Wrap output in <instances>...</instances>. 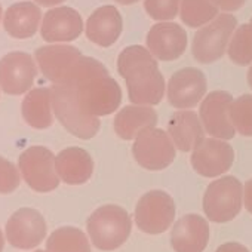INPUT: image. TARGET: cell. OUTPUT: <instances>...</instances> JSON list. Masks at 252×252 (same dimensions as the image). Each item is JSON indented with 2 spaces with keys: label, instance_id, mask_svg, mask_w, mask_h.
Listing matches in <instances>:
<instances>
[{
  "label": "cell",
  "instance_id": "33",
  "mask_svg": "<svg viewBox=\"0 0 252 252\" xmlns=\"http://www.w3.org/2000/svg\"><path fill=\"white\" fill-rule=\"evenodd\" d=\"M34 2H37L40 6H46V8H49V6L60 5V3L65 2V0H34Z\"/></svg>",
  "mask_w": 252,
  "mask_h": 252
},
{
  "label": "cell",
  "instance_id": "15",
  "mask_svg": "<svg viewBox=\"0 0 252 252\" xmlns=\"http://www.w3.org/2000/svg\"><path fill=\"white\" fill-rule=\"evenodd\" d=\"M82 52L68 45L43 46L36 51V61L43 76L52 83H63L73 71Z\"/></svg>",
  "mask_w": 252,
  "mask_h": 252
},
{
  "label": "cell",
  "instance_id": "36",
  "mask_svg": "<svg viewBox=\"0 0 252 252\" xmlns=\"http://www.w3.org/2000/svg\"><path fill=\"white\" fill-rule=\"evenodd\" d=\"M3 246H5V239H3V234L0 231V252L3 251Z\"/></svg>",
  "mask_w": 252,
  "mask_h": 252
},
{
  "label": "cell",
  "instance_id": "17",
  "mask_svg": "<svg viewBox=\"0 0 252 252\" xmlns=\"http://www.w3.org/2000/svg\"><path fill=\"white\" fill-rule=\"evenodd\" d=\"M209 240V224L197 214L180 218L171 231V245L175 252H203Z\"/></svg>",
  "mask_w": 252,
  "mask_h": 252
},
{
  "label": "cell",
  "instance_id": "22",
  "mask_svg": "<svg viewBox=\"0 0 252 252\" xmlns=\"http://www.w3.org/2000/svg\"><path fill=\"white\" fill-rule=\"evenodd\" d=\"M158 123V114L153 108L146 105H126L114 119V131L122 140H132L147 129L153 128Z\"/></svg>",
  "mask_w": 252,
  "mask_h": 252
},
{
  "label": "cell",
  "instance_id": "5",
  "mask_svg": "<svg viewBox=\"0 0 252 252\" xmlns=\"http://www.w3.org/2000/svg\"><path fill=\"white\" fill-rule=\"evenodd\" d=\"M237 21L230 14H221L208 26L202 27L193 37L191 54L202 64L218 61L227 49Z\"/></svg>",
  "mask_w": 252,
  "mask_h": 252
},
{
  "label": "cell",
  "instance_id": "16",
  "mask_svg": "<svg viewBox=\"0 0 252 252\" xmlns=\"http://www.w3.org/2000/svg\"><path fill=\"white\" fill-rule=\"evenodd\" d=\"M83 32V21L80 14L68 6H60L45 14L40 27L43 40L49 43L76 40Z\"/></svg>",
  "mask_w": 252,
  "mask_h": 252
},
{
  "label": "cell",
  "instance_id": "35",
  "mask_svg": "<svg viewBox=\"0 0 252 252\" xmlns=\"http://www.w3.org/2000/svg\"><path fill=\"white\" fill-rule=\"evenodd\" d=\"M248 83H249V86H251V89H252V65H251V68H249V71H248Z\"/></svg>",
  "mask_w": 252,
  "mask_h": 252
},
{
  "label": "cell",
  "instance_id": "13",
  "mask_svg": "<svg viewBox=\"0 0 252 252\" xmlns=\"http://www.w3.org/2000/svg\"><path fill=\"white\" fill-rule=\"evenodd\" d=\"M205 94L206 77L199 68H181L168 82V101L175 108H193Z\"/></svg>",
  "mask_w": 252,
  "mask_h": 252
},
{
  "label": "cell",
  "instance_id": "27",
  "mask_svg": "<svg viewBox=\"0 0 252 252\" xmlns=\"http://www.w3.org/2000/svg\"><path fill=\"white\" fill-rule=\"evenodd\" d=\"M230 117L239 134L252 137V95L245 94L237 99H233Z\"/></svg>",
  "mask_w": 252,
  "mask_h": 252
},
{
  "label": "cell",
  "instance_id": "21",
  "mask_svg": "<svg viewBox=\"0 0 252 252\" xmlns=\"http://www.w3.org/2000/svg\"><path fill=\"white\" fill-rule=\"evenodd\" d=\"M42 20L39 6L32 2H20L8 8L3 17L6 33L15 39H30L36 34Z\"/></svg>",
  "mask_w": 252,
  "mask_h": 252
},
{
  "label": "cell",
  "instance_id": "12",
  "mask_svg": "<svg viewBox=\"0 0 252 252\" xmlns=\"http://www.w3.org/2000/svg\"><path fill=\"white\" fill-rule=\"evenodd\" d=\"M234 160V152L230 144L217 138H205L191 153L193 169L206 178H215L225 174Z\"/></svg>",
  "mask_w": 252,
  "mask_h": 252
},
{
  "label": "cell",
  "instance_id": "37",
  "mask_svg": "<svg viewBox=\"0 0 252 252\" xmlns=\"http://www.w3.org/2000/svg\"><path fill=\"white\" fill-rule=\"evenodd\" d=\"M0 18H2V6H0Z\"/></svg>",
  "mask_w": 252,
  "mask_h": 252
},
{
  "label": "cell",
  "instance_id": "7",
  "mask_svg": "<svg viewBox=\"0 0 252 252\" xmlns=\"http://www.w3.org/2000/svg\"><path fill=\"white\" fill-rule=\"evenodd\" d=\"M132 153L143 168L149 171H160L174 162L175 146L168 132L153 126L137 135Z\"/></svg>",
  "mask_w": 252,
  "mask_h": 252
},
{
  "label": "cell",
  "instance_id": "1",
  "mask_svg": "<svg viewBox=\"0 0 252 252\" xmlns=\"http://www.w3.org/2000/svg\"><path fill=\"white\" fill-rule=\"evenodd\" d=\"M52 108L64 128L77 138L89 140L99 131V116L114 113L122 91L107 68L91 57H80L63 83H54Z\"/></svg>",
  "mask_w": 252,
  "mask_h": 252
},
{
  "label": "cell",
  "instance_id": "20",
  "mask_svg": "<svg viewBox=\"0 0 252 252\" xmlns=\"http://www.w3.org/2000/svg\"><path fill=\"white\" fill-rule=\"evenodd\" d=\"M168 134L181 152H191L205 140L202 120L193 110L174 113L168 123Z\"/></svg>",
  "mask_w": 252,
  "mask_h": 252
},
{
  "label": "cell",
  "instance_id": "6",
  "mask_svg": "<svg viewBox=\"0 0 252 252\" xmlns=\"http://www.w3.org/2000/svg\"><path fill=\"white\" fill-rule=\"evenodd\" d=\"M21 175L27 186L37 193H49L60 184L54 153L40 146L29 147L18 159Z\"/></svg>",
  "mask_w": 252,
  "mask_h": 252
},
{
  "label": "cell",
  "instance_id": "24",
  "mask_svg": "<svg viewBox=\"0 0 252 252\" xmlns=\"http://www.w3.org/2000/svg\"><path fill=\"white\" fill-rule=\"evenodd\" d=\"M46 248L49 252H91L86 234L76 227L57 228L49 236Z\"/></svg>",
  "mask_w": 252,
  "mask_h": 252
},
{
  "label": "cell",
  "instance_id": "25",
  "mask_svg": "<svg viewBox=\"0 0 252 252\" xmlns=\"http://www.w3.org/2000/svg\"><path fill=\"white\" fill-rule=\"evenodd\" d=\"M218 15V6L212 0H181V21L191 27L209 24Z\"/></svg>",
  "mask_w": 252,
  "mask_h": 252
},
{
  "label": "cell",
  "instance_id": "9",
  "mask_svg": "<svg viewBox=\"0 0 252 252\" xmlns=\"http://www.w3.org/2000/svg\"><path fill=\"white\" fill-rule=\"evenodd\" d=\"M233 96L225 91H214L206 95L200 104V120L205 131L221 140H231L236 128L230 117Z\"/></svg>",
  "mask_w": 252,
  "mask_h": 252
},
{
  "label": "cell",
  "instance_id": "38",
  "mask_svg": "<svg viewBox=\"0 0 252 252\" xmlns=\"http://www.w3.org/2000/svg\"><path fill=\"white\" fill-rule=\"evenodd\" d=\"M34 252H49V251H34Z\"/></svg>",
  "mask_w": 252,
  "mask_h": 252
},
{
  "label": "cell",
  "instance_id": "28",
  "mask_svg": "<svg viewBox=\"0 0 252 252\" xmlns=\"http://www.w3.org/2000/svg\"><path fill=\"white\" fill-rule=\"evenodd\" d=\"M181 0H144L146 12L156 21H169L178 15Z\"/></svg>",
  "mask_w": 252,
  "mask_h": 252
},
{
  "label": "cell",
  "instance_id": "2",
  "mask_svg": "<svg viewBox=\"0 0 252 252\" xmlns=\"http://www.w3.org/2000/svg\"><path fill=\"white\" fill-rule=\"evenodd\" d=\"M119 74L126 80L129 101L138 105L159 104L165 95V79L155 55L140 45L125 48L117 58Z\"/></svg>",
  "mask_w": 252,
  "mask_h": 252
},
{
  "label": "cell",
  "instance_id": "14",
  "mask_svg": "<svg viewBox=\"0 0 252 252\" xmlns=\"http://www.w3.org/2000/svg\"><path fill=\"white\" fill-rule=\"evenodd\" d=\"M147 48L156 60L175 61L187 48V34L184 29L175 23H160L150 29Z\"/></svg>",
  "mask_w": 252,
  "mask_h": 252
},
{
  "label": "cell",
  "instance_id": "29",
  "mask_svg": "<svg viewBox=\"0 0 252 252\" xmlns=\"http://www.w3.org/2000/svg\"><path fill=\"white\" fill-rule=\"evenodd\" d=\"M20 172L15 165L0 156V194H9L20 186Z\"/></svg>",
  "mask_w": 252,
  "mask_h": 252
},
{
  "label": "cell",
  "instance_id": "26",
  "mask_svg": "<svg viewBox=\"0 0 252 252\" xmlns=\"http://www.w3.org/2000/svg\"><path fill=\"white\" fill-rule=\"evenodd\" d=\"M230 60L237 65H249L252 63V24L240 26L231 36L227 48Z\"/></svg>",
  "mask_w": 252,
  "mask_h": 252
},
{
  "label": "cell",
  "instance_id": "30",
  "mask_svg": "<svg viewBox=\"0 0 252 252\" xmlns=\"http://www.w3.org/2000/svg\"><path fill=\"white\" fill-rule=\"evenodd\" d=\"M212 2L218 6V9L224 11V12H233L240 9L246 0H212Z\"/></svg>",
  "mask_w": 252,
  "mask_h": 252
},
{
  "label": "cell",
  "instance_id": "34",
  "mask_svg": "<svg viewBox=\"0 0 252 252\" xmlns=\"http://www.w3.org/2000/svg\"><path fill=\"white\" fill-rule=\"evenodd\" d=\"M116 2L120 3V5H132V3L140 2V0H116Z\"/></svg>",
  "mask_w": 252,
  "mask_h": 252
},
{
  "label": "cell",
  "instance_id": "39",
  "mask_svg": "<svg viewBox=\"0 0 252 252\" xmlns=\"http://www.w3.org/2000/svg\"><path fill=\"white\" fill-rule=\"evenodd\" d=\"M251 24H252V20H251Z\"/></svg>",
  "mask_w": 252,
  "mask_h": 252
},
{
  "label": "cell",
  "instance_id": "8",
  "mask_svg": "<svg viewBox=\"0 0 252 252\" xmlns=\"http://www.w3.org/2000/svg\"><path fill=\"white\" fill-rule=\"evenodd\" d=\"M175 218L174 199L162 190L146 193L137 203V227L147 234H160L168 230Z\"/></svg>",
  "mask_w": 252,
  "mask_h": 252
},
{
  "label": "cell",
  "instance_id": "10",
  "mask_svg": "<svg viewBox=\"0 0 252 252\" xmlns=\"http://www.w3.org/2000/svg\"><path fill=\"white\" fill-rule=\"evenodd\" d=\"M46 236V221L33 208H21L6 222V239L17 249H32L42 243Z\"/></svg>",
  "mask_w": 252,
  "mask_h": 252
},
{
  "label": "cell",
  "instance_id": "11",
  "mask_svg": "<svg viewBox=\"0 0 252 252\" xmlns=\"http://www.w3.org/2000/svg\"><path fill=\"white\" fill-rule=\"evenodd\" d=\"M36 76V63L26 52H11L0 60V88L9 95H23L30 91Z\"/></svg>",
  "mask_w": 252,
  "mask_h": 252
},
{
  "label": "cell",
  "instance_id": "3",
  "mask_svg": "<svg viewBox=\"0 0 252 252\" xmlns=\"http://www.w3.org/2000/svg\"><path fill=\"white\" fill-rule=\"evenodd\" d=\"M92 243L101 251H114L128 240L132 221L129 214L117 205L98 208L86 222Z\"/></svg>",
  "mask_w": 252,
  "mask_h": 252
},
{
  "label": "cell",
  "instance_id": "31",
  "mask_svg": "<svg viewBox=\"0 0 252 252\" xmlns=\"http://www.w3.org/2000/svg\"><path fill=\"white\" fill-rule=\"evenodd\" d=\"M243 202H245V208L248 209V212L252 214V178L248 180L245 183V189H243Z\"/></svg>",
  "mask_w": 252,
  "mask_h": 252
},
{
  "label": "cell",
  "instance_id": "4",
  "mask_svg": "<svg viewBox=\"0 0 252 252\" xmlns=\"http://www.w3.org/2000/svg\"><path fill=\"white\" fill-rule=\"evenodd\" d=\"M242 184L227 175L211 183L203 196V211L209 221L222 224L236 218L242 208Z\"/></svg>",
  "mask_w": 252,
  "mask_h": 252
},
{
  "label": "cell",
  "instance_id": "32",
  "mask_svg": "<svg viewBox=\"0 0 252 252\" xmlns=\"http://www.w3.org/2000/svg\"><path fill=\"white\" fill-rule=\"evenodd\" d=\"M215 252H249V251L237 242H228L221 245Z\"/></svg>",
  "mask_w": 252,
  "mask_h": 252
},
{
  "label": "cell",
  "instance_id": "23",
  "mask_svg": "<svg viewBox=\"0 0 252 252\" xmlns=\"http://www.w3.org/2000/svg\"><path fill=\"white\" fill-rule=\"evenodd\" d=\"M52 92L48 88L32 89L21 105L26 123L34 129H46L54 123Z\"/></svg>",
  "mask_w": 252,
  "mask_h": 252
},
{
  "label": "cell",
  "instance_id": "18",
  "mask_svg": "<svg viewBox=\"0 0 252 252\" xmlns=\"http://www.w3.org/2000/svg\"><path fill=\"white\" fill-rule=\"evenodd\" d=\"M123 30V21L119 11L114 6H101L98 8L86 23V36L88 39L101 46L108 48L120 37Z\"/></svg>",
  "mask_w": 252,
  "mask_h": 252
},
{
  "label": "cell",
  "instance_id": "19",
  "mask_svg": "<svg viewBox=\"0 0 252 252\" xmlns=\"http://www.w3.org/2000/svg\"><path fill=\"white\" fill-rule=\"evenodd\" d=\"M55 166L60 178L70 186H79L89 181L94 172L91 155L80 147H68L58 153Z\"/></svg>",
  "mask_w": 252,
  "mask_h": 252
}]
</instances>
